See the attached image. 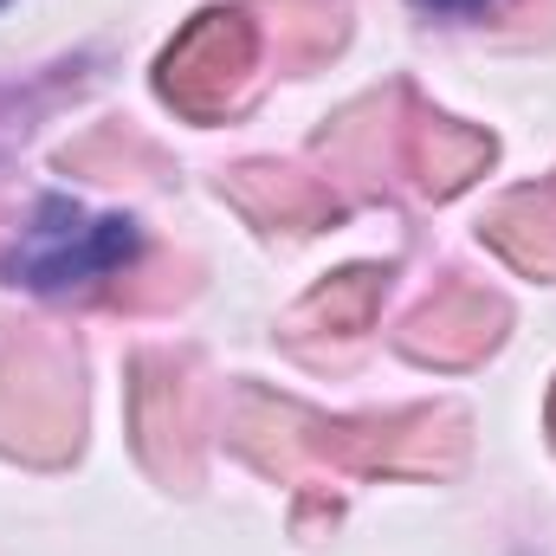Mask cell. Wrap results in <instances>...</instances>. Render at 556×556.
I'll use <instances>...</instances> for the list:
<instances>
[{
    "label": "cell",
    "mask_w": 556,
    "mask_h": 556,
    "mask_svg": "<svg viewBox=\"0 0 556 556\" xmlns=\"http://www.w3.org/2000/svg\"><path fill=\"white\" fill-rule=\"evenodd\" d=\"M137 220L130 214H85L78 201L65 194H46L33 207V227L26 240L7 253V278L26 285V291H65V285H85V278L117 273L130 253H137Z\"/></svg>",
    "instance_id": "cell-1"
},
{
    "label": "cell",
    "mask_w": 556,
    "mask_h": 556,
    "mask_svg": "<svg viewBox=\"0 0 556 556\" xmlns=\"http://www.w3.org/2000/svg\"><path fill=\"white\" fill-rule=\"evenodd\" d=\"M415 7H427V13H479L485 0H415Z\"/></svg>",
    "instance_id": "cell-2"
},
{
    "label": "cell",
    "mask_w": 556,
    "mask_h": 556,
    "mask_svg": "<svg viewBox=\"0 0 556 556\" xmlns=\"http://www.w3.org/2000/svg\"><path fill=\"white\" fill-rule=\"evenodd\" d=\"M0 7H7V0H0Z\"/></svg>",
    "instance_id": "cell-3"
}]
</instances>
